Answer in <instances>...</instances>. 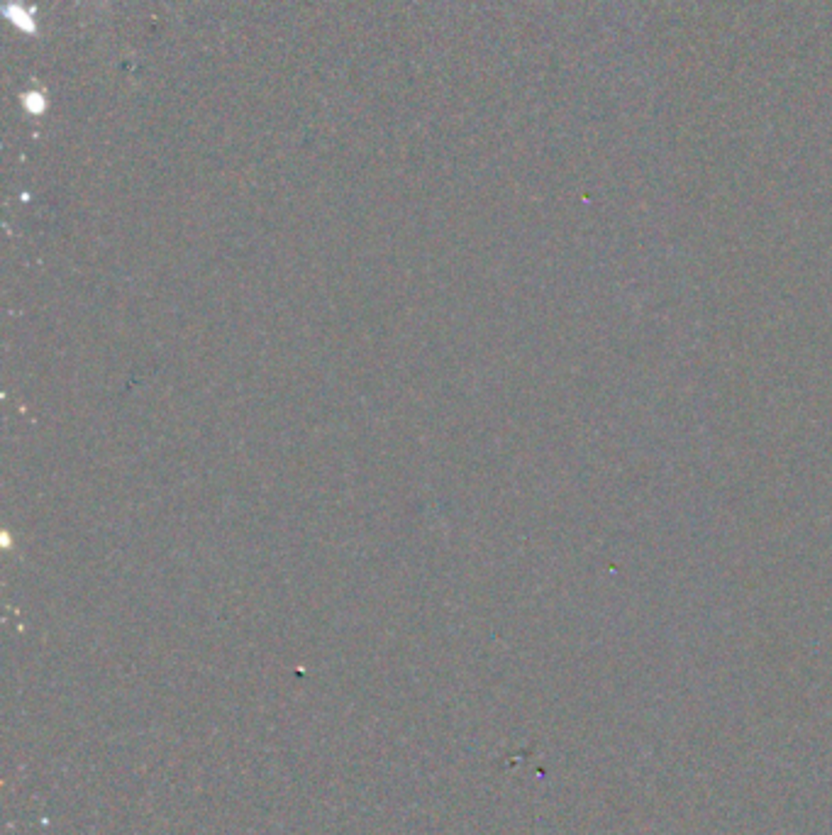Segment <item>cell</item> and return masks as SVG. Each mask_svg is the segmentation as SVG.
<instances>
[{"label":"cell","instance_id":"2","mask_svg":"<svg viewBox=\"0 0 832 835\" xmlns=\"http://www.w3.org/2000/svg\"><path fill=\"white\" fill-rule=\"evenodd\" d=\"M23 105H25L32 115H40L47 105V98H44V91H32V93H23Z\"/></svg>","mask_w":832,"mask_h":835},{"label":"cell","instance_id":"3","mask_svg":"<svg viewBox=\"0 0 832 835\" xmlns=\"http://www.w3.org/2000/svg\"><path fill=\"white\" fill-rule=\"evenodd\" d=\"M105 3H108V0H105Z\"/></svg>","mask_w":832,"mask_h":835},{"label":"cell","instance_id":"1","mask_svg":"<svg viewBox=\"0 0 832 835\" xmlns=\"http://www.w3.org/2000/svg\"><path fill=\"white\" fill-rule=\"evenodd\" d=\"M5 17L10 23L20 30V32L34 34L37 32V23H34V8H25L20 0H13L5 5Z\"/></svg>","mask_w":832,"mask_h":835}]
</instances>
